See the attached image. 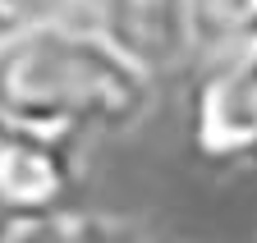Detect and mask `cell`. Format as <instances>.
I'll use <instances>...</instances> for the list:
<instances>
[{
	"mask_svg": "<svg viewBox=\"0 0 257 243\" xmlns=\"http://www.w3.org/2000/svg\"><path fill=\"white\" fill-rule=\"evenodd\" d=\"M188 151L202 165H257V46L207 60L188 92Z\"/></svg>",
	"mask_w": 257,
	"mask_h": 243,
	"instance_id": "cell-2",
	"label": "cell"
},
{
	"mask_svg": "<svg viewBox=\"0 0 257 243\" xmlns=\"http://www.w3.org/2000/svg\"><path fill=\"white\" fill-rule=\"evenodd\" d=\"M193 60H220L257 46V0H188Z\"/></svg>",
	"mask_w": 257,
	"mask_h": 243,
	"instance_id": "cell-5",
	"label": "cell"
},
{
	"mask_svg": "<svg viewBox=\"0 0 257 243\" xmlns=\"http://www.w3.org/2000/svg\"><path fill=\"white\" fill-rule=\"evenodd\" d=\"M69 5H78V10H87V14H92V0H69Z\"/></svg>",
	"mask_w": 257,
	"mask_h": 243,
	"instance_id": "cell-7",
	"label": "cell"
},
{
	"mask_svg": "<svg viewBox=\"0 0 257 243\" xmlns=\"http://www.w3.org/2000/svg\"><path fill=\"white\" fill-rule=\"evenodd\" d=\"M78 243H101V234H96V225H87V229H83V238H78Z\"/></svg>",
	"mask_w": 257,
	"mask_h": 243,
	"instance_id": "cell-6",
	"label": "cell"
},
{
	"mask_svg": "<svg viewBox=\"0 0 257 243\" xmlns=\"http://www.w3.org/2000/svg\"><path fill=\"white\" fill-rule=\"evenodd\" d=\"M92 28L147 78L193 60L188 0H92Z\"/></svg>",
	"mask_w": 257,
	"mask_h": 243,
	"instance_id": "cell-4",
	"label": "cell"
},
{
	"mask_svg": "<svg viewBox=\"0 0 257 243\" xmlns=\"http://www.w3.org/2000/svg\"><path fill=\"white\" fill-rule=\"evenodd\" d=\"M152 83L87 19H37L0 42V110L64 142L138 129Z\"/></svg>",
	"mask_w": 257,
	"mask_h": 243,
	"instance_id": "cell-1",
	"label": "cell"
},
{
	"mask_svg": "<svg viewBox=\"0 0 257 243\" xmlns=\"http://www.w3.org/2000/svg\"><path fill=\"white\" fill-rule=\"evenodd\" d=\"M78 188V161L64 138L0 110V216L60 211Z\"/></svg>",
	"mask_w": 257,
	"mask_h": 243,
	"instance_id": "cell-3",
	"label": "cell"
}]
</instances>
